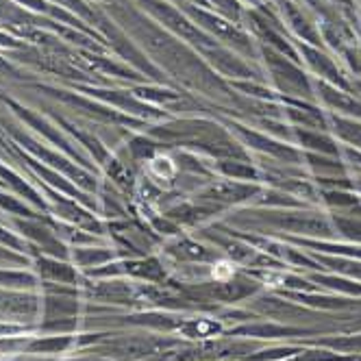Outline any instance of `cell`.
I'll list each match as a JSON object with an SVG mask.
<instances>
[{"mask_svg":"<svg viewBox=\"0 0 361 361\" xmlns=\"http://www.w3.org/2000/svg\"><path fill=\"white\" fill-rule=\"evenodd\" d=\"M307 53H309V50H307ZM309 57H312L309 61L314 63V68H316L322 76H329V79H338V81H340V74L335 72L333 63H331L324 55H320V53H309Z\"/></svg>","mask_w":361,"mask_h":361,"instance_id":"6da1fadb","label":"cell"}]
</instances>
